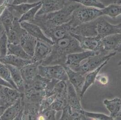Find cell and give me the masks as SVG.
<instances>
[{
  "instance_id": "14",
  "label": "cell",
  "mask_w": 121,
  "mask_h": 120,
  "mask_svg": "<svg viewBox=\"0 0 121 120\" xmlns=\"http://www.w3.org/2000/svg\"><path fill=\"white\" fill-rule=\"evenodd\" d=\"M39 64L38 63L33 62L21 69V73L25 86L32 85L39 76Z\"/></svg>"
},
{
  "instance_id": "21",
  "label": "cell",
  "mask_w": 121,
  "mask_h": 120,
  "mask_svg": "<svg viewBox=\"0 0 121 120\" xmlns=\"http://www.w3.org/2000/svg\"><path fill=\"white\" fill-rule=\"evenodd\" d=\"M109 60L106 61L102 64H101L99 67H98L94 70L85 74V80L84 86L83 87L81 94L79 96V98L81 100L83 98L84 94L87 90L91 86L94 84L97 76L99 74V73L101 71V69H102V68L104 67L108 64Z\"/></svg>"
},
{
  "instance_id": "45",
  "label": "cell",
  "mask_w": 121,
  "mask_h": 120,
  "mask_svg": "<svg viewBox=\"0 0 121 120\" xmlns=\"http://www.w3.org/2000/svg\"><path fill=\"white\" fill-rule=\"evenodd\" d=\"M118 116H121V110H120V111L118 115Z\"/></svg>"
},
{
  "instance_id": "15",
  "label": "cell",
  "mask_w": 121,
  "mask_h": 120,
  "mask_svg": "<svg viewBox=\"0 0 121 120\" xmlns=\"http://www.w3.org/2000/svg\"><path fill=\"white\" fill-rule=\"evenodd\" d=\"M68 1V0H42L41 7L37 15L40 16L57 11L64 7Z\"/></svg>"
},
{
  "instance_id": "24",
  "label": "cell",
  "mask_w": 121,
  "mask_h": 120,
  "mask_svg": "<svg viewBox=\"0 0 121 120\" xmlns=\"http://www.w3.org/2000/svg\"><path fill=\"white\" fill-rule=\"evenodd\" d=\"M12 77V79L17 87V90L20 92L25 90V84L21 73L20 69L13 66L6 64Z\"/></svg>"
},
{
  "instance_id": "17",
  "label": "cell",
  "mask_w": 121,
  "mask_h": 120,
  "mask_svg": "<svg viewBox=\"0 0 121 120\" xmlns=\"http://www.w3.org/2000/svg\"><path fill=\"white\" fill-rule=\"evenodd\" d=\"M52 46L44 41L38 40L33 57L34 62L40 64L50 53Z\"/></svg>"
},
{
  "instance_id": "5",
  "label": "cell",
  "mask_w": 121,
  "mask_h": 120,
  "mask_svg": "<svg viewBox=\"0 0 121 120\" xmlns=\"http://www.w3.org/2000/svg\"><path fill=\"white\" fill-rule=\"evenodd\" d=\"M39 75L43 79L56 80L67 82L68 77L64 66L62 65H42L39 64L38 68Z\"/></svg>"
},
{
  "instance_id": "40",
  "label": "cell",
  "mask_w": 121,
  "mask_h": 120,
  "mask_svg": "<svg viewBox=\"0 0 121 120\" xmlns=\"http://www.w3.org/2000/svg\"><path fill=\"white\" fill-rule=\"evenodd\" d=\"M6 30L0 21V37L3 34L6 33Z\"/></svg>"
},
{
  "instance_id": "16",
  "label": "cell",
  "mask_w": 121,
  "mask_h": 120,
  "mask_svg": "<svg viewBox=\"0 0 121 120\" xmlns=\"http://www.w3.org/2000/svg\"><path fill=\"white\" fill-rule=\"evenodd\" d=\"M26 33L21 26L19 19L15 18L11 28L6 33L9 43L20 44L22 37Z\"/></svg>"
},
{
  "instance_id": "12",
  "label": "cell",
  "mask_w": 121,
  "mask_h": 120,
  "mask_svg": "<svg viewBox=\"0 0 121 120\" xmlns=\"http://www.w3.org/2000/svg\"><path fill=\"white\" fill-rule=\"evenodd\" d=\"M102 47L104 51L108 53L121 52V34L108 36L101 39Z\"/></svg>"
},
{
  "instance_id": "13",
  "label": "cell",
  "mask_w": 121,
  "mask_h": 120,
  "mask_svg": "<svg viewBox=\"0 0 121 120\" xmlns=\"http://www.w3.org/2000/svg\"><path fill=\"white\" fill-rule=\"evenodd\" d=\"M64 66L67 74L68 81L73 86L79 97L84 86L85 75L74 71L67 66L64 65Z\"/></svg>"
},
{
  "instance_id": "26",
  "label": "cell",
  "mask_w": 121,
  "mask_h": 120,
  "mask_svg": "<svg viewBox=\"0 0 121 120\" xmlns=\"http://www.w3.org/2000/svg\"><path fill=\"white\" fill-rule=\"evenodd\" d=\"M20 98L13 105L8 107L0 118V120H14L17 117L21 110Z\"/></svg>"
},
{
  "instance_id": "38",
  "label": "cell",
  "mask_w": 121,
  "mask_h": 120,
  "mask_svg": "<svg viewBox=\"0 0 121 120\" xmlns=\"http://www.w3.org/2000/svg\"><path fill=\"white\" fill-rule=\"evenodd\" d=\"M29 0H13L11 4L13 5H18L23 3H28Z\"/></svg>"
},
{
  "instance_id": "19",
  "label": "cell",
  "mask_w": 121,
  "mask_h": 120,
  "mask_svg": "<svg viewBox=\"0 0 121 120\" xmlns=\"http://www.w3.org/2000/svg\"><path fill=\"white\" fill-rule=\"evenodd\" d=\"M5 105L9 107L20 98V92L17 90L8 87L0 86Z\"/></svg>"
},
{
  "instance_id": "29",
  "label": "cell",
  "mask_w": 121,
  "mask_h": 120,
  "mask_svg": "<svg viewBox=\"0 0 121 120\" xmlns=\"http://www.w3.org/2000/svg\"><path fill=\"white\" fill-rule=\"evenodd\" d=\"M15 18L13 14L7 8L0 16V21L4 27L6 33L8 32L11 28Z\"/></svg>"
},
{
  "instance_id": "41",
  "label": "cell",
  "mask_w": 121,
  "mask_h": 120,
  "mask_svg": "<svg viewBox=\"0 0 121 120\" xmlns=\"http://www.w3.org/2000/svg\"><path fill=\"white\" fill-rule=\"evenodd\" d=\"M0 105H5L4 101V100H3L2 94L1 91L0 86Z\"/></svg>"
},
{
  "instance_id": "25",
  "label": "cell",
  "mask_w": 121,
  "mask_h": 120,
  "mask_svg": "<svg viewBox=\"0 0 121 120\" xmlns=\"http://www.w3.org/2000/svg\"><path fill=\"white\" fill-rule=\"evenodd\" d=\"M103 104L110 112V116L113 118L118 117L121 108V99L118 97H115L112 100H105Z\"/></svg>"
},
{
  "instance_id": "28",
  "label": "cell",
  "mask_w": 121,
  "mask_h": 120,
  "mask_svg": "<svg viewBox=\"0 0 121 120\" xmlns=\"http://www.w3.org/2000/svg\"><path fill=\"white\" fill-rule=\"evenodd\" d=\"M103 15L112 18H116L121 15V4L120 3H112L101 9Z\"/></svg>"
},
{
  "instance_id": "33",
  "label": "cell",
  "mask_w": 121,
  "mask_h": 120,
  "mask_svg": "<svg viewBox=\"0 0 121 120\" xmlns=\"http://www.w3.org/2000/svg\"><path fill=\"white\" fill-rule=\"evenodd\" d=\"M83 113L86 118H91L94 120H112L114 119L110 116H107L104 114L101 113H95L83 111Z\"/></svg>"
},
{
  "instance_id": "44",
  "label": "cell",
  "mask_w": 121,
  "mask_h": 120,
  "mask_svg": "<svg viewBox=\"0 0 121 120\" xmlns=\"http://www.w3.org/2000/svg\"><path fill=\"white\" fill-rule=\"evenodd\" d=\"M8 0L9 1L10 4H12V2L13 1V0Z\"/></svg>"
},
{
  "instance_id": "37",
  "label": "cell",
  "mask_w": 121,
  "mask_h": 120,
  "mask_svg": "<svg viewBox=\"0 0 121 120\" xmlns=\"http://www.w3.org/2000/svg\"><path fill=\"white\" fill-rule=\"evenodd\" d=\"M8 4H10L8 0H6L2 4L0 5V16L3 13L4 11L6 9Z\"/></svg>"
},
{
  "instance_id": "3",
  "label": "cell",
  "mask_w": 121,
  "mask_h": 120,
  "mask_svg": "<svg viewBox=\"0 0 121 120\" xmlns=\"http://www.w3.org/2000/svg\"><path fill=\"white\" fill-rule=\"evenodd\" d=\"M103 16L101 9L81 5L73 12L69 23L72 27L95 20Z\"/></svg>"
},
{
  "instance_id": "8",
  "label": "cell",
  "mask_w": 121,
  "mask_h": 120,
  "mask_svg": "<svg viewBox=\"0 0 121 120\" xmlns=\"http://www.w3.org/2000/svg\"><path fill=\"white\" fill-rule=\"evenodd\" d=\"M39 26L40 27L46 36L54 43L70 35L72 27L69 22L58 26L42 24Z\"/></svg>"
},
{
  "instance_id": "7",
  "label": "cell",
  "mask_w": 121,
  "mask_h": 120,
  "mask_svg": "<svg viewBox=\"0 0 121 120\" xmlns=\"http://www.w3.org/2000/svg\"><path fill=\"white\" fill-rule=\"evenodd\" d=\"M78 41L80 46L84 50L91 51L95 54H108L104 51L101 43V38L99 36L95 37H84L77 35H71Z\"/></svg>"
},
{
  "instance_id": "4",
  "label": "cell",
  "mask_w": 121,
  "mask_h": 120,
  "mask_svg": "<svg viewBox=\"0 0 121 120\" xmlns=\"http://www.w3.org/2000/svg\"><path fill=\"white\" fill-rule=\"evenodd\" d=\"M117 53L111 52L108 54H95L88 58L83 63L77 67L71 68L74 71L85 75L99 67L104 62L114 56Z\"/></svg>"
},
{
  "instance_id": "43",
  "label": "cell",
  "mask_w": 121,
  "mask_h": 120,
  "mask_svg": "<svg viewBox=\"0 0 121 120\" xmlns=\"http://www.w3.org/2000/svg\"><path fill=\"white\" fill-rule=\"evenodd\" d=\"M6 0H0V5L2 4Z\"/></svg>"
},
{
  "instance_id": "42",
  "label": "cell",
  "mask_w": 121,
  "mask_h": 120,
  "mask_svg": "<svg viewBox=\"0 0 121 120\" xmlns=\"http://www.w3.org/2000/svg\"><path fill=\"white\" fill-rule=\"evenodd\" d=\"M42 0H29L28 3H35V2H38L42 1Z\"/></svg>"
},
{
  "instance_id": "20",
  "label": "cell",
  "mask_w": 121,
  "mask_h": 120,
  "mask_svg": "<svg viewBox=\"0 0 121 120\" xmlns=\"http://www.w3.org/2000/svg\"><path fill=\"white\" fill-rule=\"evenodd\" d=\"M0 61L5 64L10 65L19 69L34 62L33 60H25L10 54H7L5 56L0 58Z\"/></svg>"
},
{
  "instance_id": "30",
  "label": "cell",
  "mask_w": 121,
  "mask_h": 120,
  "mask_svg": "<svg viewBox=\"0 0 121 120\" xmlns=\"http://www.w3.org/2000/svg\"><path fill=\"white\" fill-rule=\"evenodd\" d=\"M42 5V3H40L37 5L32 7L29 9L27 12L24 14L19 19V22L22 21H27V22H31L35 19L39 9H40Z\"/></svg>"
},
{
  "instance_id": "6",
  "label": "cell",
  "mask_w": 121,
  "mask_h": 120,
  "mask_svg": "<svg viewBox=\"0 0 121 120\" xmlns=\"http://www.w3.org/2000/svg\"><path fill=\"white\" fill-rule=\"evenodd\" d=\"M67 105L72 111L74 120H86L87 118L83 113L81 104V99L73 86L67 81Z\"/></svg>"
},
{
  "instance_id": "1",
  "label": "cell",
  "mask_w": 121,
  "mask_h": 120,
  "mask_svg": "<svg viewBox=\"0 0 121 120\" xmlns=\"http://www.w3.org/2000/svg\"><path fill=\"white\" fill-rule=\"evenodd\" d=\"M83 51L78 41L70 34L54 43L50 53L40 65L64 66L69 54Z\"/></svg>"
},
{
  "instance_id": "35",
  "label": "cell",
  "mask_w": 121,
  "mask_h": 120,
  "mask_svg": "<svg viewBox=\"0 0 121 120\" xmlns=\"http://www.w3.org/2000/svg\"><path fill=\"white\" fill-rule=\"evenodd\" d=\"M96 80L99 82L101 84L103 85H105L108 84V76L104 74H100L97 76Z\"/></svg>"
},
{
  "instance_id": "36",
  "label": "cell",
  "mask_w": 121,
  "mask_h": 120,
  "mask_svg": "<svg viewBox=\"0 0 121 120\" xmlns=\"http://www.w3.org/2000/svg\"><path fill=\"white\" fill-rule=\"evenodd\" d=\"M0 86L8 87H10V88H14L13 86L9 83H8L6 80H4L0 76Z\"/></svg>"
},
{
  "instance_id": "32",
  "label": "cell",
  "mask_w": 121,
  "mask_h": 120,
  "mask_svg": "<svg viewBox=\"0 0 121 120\" xmlns=\"http://www.w3.org/2000/svg\"><path fill=\"white\" fill-rule=\"evenodd\" d=\"M0 76L4 80L9 83L14 89L17 90L15 84L12 79L10 72L6 64L0 61Z\"/></svg>"
},
{
  "instance_id": "34",
  "label": "cell",
  "mask_w": 121,
  "mask_h": 120,
  "mask_svg": "<svg viewBox=\"0 0 121 120\" xmlns=\"http://www.w3.org/2000/svg\"><path fill=\"white\" fill-rule=\"evenodd\" d=\"M8 41L6 33L0 37V58L7 54Z\"/></svg>"
},
{
  "instance_id": "22",
  "label": "cell",
  "mask_w": 121,
  "mask_h": 120,
  "mask_svg": "<svg viewBox=\"0 0 121 120\" xmlns=\"http://www.w3.org/2000/svg\"><path fill=\"white\" fill-rule=\"evenodd\" d=\"M41 2V1L33 3H26L18 5L8 4L7 8L13 14L15 18L19 20L21 17L29 9L39 4Z\"/></svg>"
},
{
  "instance_id": "46",
  "label": "cell",
  "mask_w": 121,
  "mask_h": 120,
  "mask_svg": "<svg viewBox=\"0 0 121 120\" xmlns=\"http://www.w3.org/2000/svg\"><path fill=\"white\" fill-rule=\"evenodd\" d=\"M118 65H119V66H121V61H119V62H118Z\"/></svg>"
},
{
  "instance_id": "11",
  "label": "cell",
  "mask_w": 121,
  "mask_h": 120,
  "mask_svg": "<svg viewBox=\"0 0 121 120\" xmlns=\"http://www.w3.org/2000/svg\"><path fill=\"white\" fill-rule=\"evenodd\" d=\"M20 24L22 27L27 34L32 36L38 40L44 41L51 45L54 44V42L46 36L40 27L38 25L27 21L21 22Z\"/></svg>"
},
{
  "instance_id": "10",
  "label": "cell",
  "mask_w": 121,
  "mask_h": 120,
  "mask_svg": "<svg viewBox=\"0 0 121 120\" xmlns=\"http://www.w3.org/2000/svg\"><path fill=\"white\" fill-rule=\"evenodd\" d=\"M97 35L101 39L111 35L121 34V23L111 24L101 17L97 23Z\"/></svg>"
},
{
  "instance_id": "47",
  "label": "cell",
  "mask_w": 121,
  "mask_h": 120,
  "mask_svg": "<svg viewBox=\"0 0 121 120\" xmlns=\"http://www.w3.org/2000/svg\"><path fill=\"white\" fill-rule=\"evenodd\" d=\"M119 2L120 4H121V0H119Z\"/></svg>"
},
{
  "instance_id": "31",
  "label": "cell",
  "mask_w": 121,
  "mask_h": 120,
  "mask_svg": "<svg viewBox=\"0 0 121 120\" xmlns=\"http://www.w3.org/2000/svg\"><path fill=\"white\" fill-rule=\"evenodd\" d=\"M79 3L81 5L86 7H94L99 9H103L105 6L99 0H68Z\"/></svg>"
},
{
  "instance_id": "2",
  "label": "cell",
  "mask_w": 121,
  "mask_h": 120,
  "mask_svg": "<svg viewBox=\"0 0 121 120\" xmlns=\"http://www.w3.org/2000/svg\"><path fill=\"white\" fill-rule=\"evenodd\" d=\"M81 4L68 0L65 6L60 10L50 13L36 16L31 22L38 25L46 24L58 26L69 22L71 19L74 11L81 6Z\"/></svg>"
},
{
  "instance_id": "39",
  "label": "cell",
  "mask_w": 121,
  "mask_h": 120,
  "mask_svg": "<svg viewBox=\"0 0 121 120\" xmlns=\"http://www.w3.org/2000/svg\"><path fill=\"white\" fill-rule=\"evenodd\" d=\"M7 107H8L5 105H0V118L1 117L3 114L4 113V111Z\"/></svg>"
},
{
  "instance_id": "27",
  "label": "cell",
  "mask_w": 121,
  "mask_h": 120,
  "mask_svg": "<svg viewBox=\"0 0 121 120\" xmlns=\"http://www.w3.org/2000/svg\"><path fill=\"white\" fill-rule=\"evenodd\" d=\"M7 54H13L25 60H33V58L26 53L20 44L9 43Z\"/></svg>"
},
{
  "instance_id": "9",
  "label": "cell",
  "mask_w": 121,
  "mask_h": 120,
  "mask_svg": "<svg viewBox=\"0 0 121 120\" xmlns=\"http://www.w3.org/2000/svg\"><path fill=\"white\" fill-rule=\"evenodd\" d=\"M99 18L81 24L77 27H71L70 34L84 37H95L97 36V25Z\"/></svg>"
},
{
  "instance_id": "23",
  "label": "cell",
  "mask_w": 121,
  "mask_h": 120,
  "mask_svg": "<svg viewBox=\"0 0 121 120\" xmlns=\"http://www.w3.org/2000/svg\"><path fill=\"white\" fill-rule=\"evenodd\" d=\"M38 39L26 33L22 37L20 44L26 53L33 58Z\"/></svg>"
},
{
  "instance_id": "18",
  "label": "cell",
  "mask_w": 121,
  "mask_h": 120,
  "mask_svg": "<svg viewBox=\"0 0 121 120\" xmlns=\"http://www.w3.org/2000/svg\"><path fill=\"white\" fill-rule=\"evenodd\" d=\"M95 55V52L89 50L69 54L67 57L65 65L70 68L77 67L81 64L82 61Z\"/></svg>"
}]
</instances>
